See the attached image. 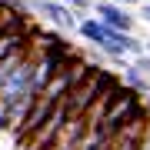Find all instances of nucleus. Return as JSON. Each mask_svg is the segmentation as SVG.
<instances>
[{
	"label": "nucleus",
	"mask_w": 150,
	"mask_h": 150,
	"mask_svg": "<svg viewBox=\"0 0 150 150\" xmlns=\"http://www.w3.org/2000/svg\"><path fill=\"white\" fill-rule=\"evenodd\" d=\"M140 150H150V127H147V134H144V144H140Z\"/></svg>",
	"instance_id": "9d476101"
},
{
	"label": "nucleus",
	"mask_w": 150,
	"mask_h": 150,
	"mask_svg": "<svg viewBox=\"0 0 150 150\" xmlns=\"http://www.w3.org/2000/svg\"><path fill=\"white\" fill-rule=\"evenodd\" d=\"M130 64H134L144 77H150V54H140V57H134V60H130Z\"/></svg>",
	"instance_id": "0eeeda50"
},
{
	"label": "nucleus",
	"mask_w": 150,
	"mask_h": 150,
	"mask_svg": "<svg viewBox=\"0 0 150 150\" xmlns=\"http://www.w3.org/2000/svg\"><path fill=\"white\" fill-rule=\"evenodd\" d=\"M113 4H123V7H130V4H140V0H113Z\"/></svg>",
	"instance_id": "9b49d317"
},
{
	"label": "nucleus",
	"mask_w": 150,
	"mask_h": 150,
	"mask_svg": "<svg viewBox=\"0 0 150 150\" xmlns=\"http://www.w3.org/2000/svg\"><path fill=\"white\" fill-rule=\"evenodd\" d=\"M77 33H80L87 43H93L97 50H100L103 43L110 40V27L100 20V17H83V20H80V27H77Z\"/></svg>",
	"instance_id": "39448f33"
},
{
	"label": "nucleus",
	"mask_w": 150,
	"mask_h": 150,
	"mask_svg": "<svg viewBox=\"0 0 150 150\" xmlns=\"http://www.w3.org/2000/svg\"><path fill=\"white\" fill-rule=\"evenodd\" d=\"M60 4H67L70 10H87V7H90V0H60Z\"/></svg>",
	"instance_id": "6e6552de"
},
{
	"label": "nucleus",
	"mask_w": 150,
	"mask_h": 150,
	"mask_svg": "<svg viewBox=\"0 0 150 150\" xmlns=\"http://www.w3.org/2000/svg\"><path fill=\"white\" fill-rule=\"evenodd\" d=\"M140 17H144V20L150 23V4H140Z\"/></svg>",
	"instance_id": "1a4fd4ad"
},
{
	"label": "nucleus",
	"mask_w": 150,
	"mask_h": 150,
	"mask_svg": "<svg viewBox=\"0 0 150 150\" xmlns=\"http://www.w3.org/2000/svg\"><path fill=\"white\" fill-rule=\"evenodd\" d=\"M33 13H37L40 20H47L54 30H77L80 27L77 13L70 10L67 4H60V0H33Z\"/></svg>",
	"instance_id": "f257e3e1"
},
{
	"label": "nucleus",
	"mask_w": 150,
	"mask_h": 150,
	"mask_svg": "<svg viewBox=\"0 0 150 150\" xmlns=\"http://www.w3.org/2000/svg\"><path fill=\"white\" fill-rule=\"evenodd\" d=\"M93 10H97V17H100V20L107 23V27H113V30L134 33V27H137L134 13H130V10H127L123 4H113V0H107V4H97Z\"/></svg>",
	"instance_id": "7ed1b4c3"
},
{
	"label": "nucleus",
	"mask_w": 150,
	"mask_h": 150,
	"mask_svg": "<svg viewBox=\"0 0 150 150\" xmlns=\"http://www.w3.org/2000/svg\"><path fill=\"white\" fill-rule=\"evenodd\" d=\"M87 130H90V123H87V113H83V117L67 120L64 127H60V134L54 137L50 150H77V147H80V140L87 137Z\"/></svg>",
	"instance_id": "20e7f679"
},
{
	"label": "nucleus",
	"mask_w": 150,
	"mask_h": 150,
	"mask_svg": "<svg viewBox=\"0 0 150 150\" xmlns=\"http://www.w3.org/2000/svg\"><path fill=\"white\" fill-rule=\"evenodd\" d=\"M147 54H150V40H147Z\"/></svg>",
	"instance_id": "ddd939ff"
},
{
	"label": "nucleus",
	"mask_w": 150,
	"mask_h": 150,
	"mask_svg": "<svg viewBox=\"0 0 150 150\" xmlns=\"http://www.w3.org/2000/svg\"><path fill=\"white\" fill-rule=\"evenodd\" d=\"M144 107H147V110H150V93H147V97H144Z\"/></svg>",
	"instance_id": "f8f14e48"
},
{
	"label": "nucleus",
	"mask_w": 150,
	"mask_h": 150,
	"mask_svg": "<svg viewBox=\"0 0 150 150\" xmlns=\"http://www.w3.org/2000/svg\"><path fill=\"white\" fill-rule=\"evenodd\" d=\"M123 87L134 90V93H140V97H147L150 93V77H144L134 64H127V67H123Z\"/></svg>",
	"instance_id": "423d86ee"
},
{
	"label": "nucleus",
	"mask_w": 150,
	"mask_h": 150,
	"mask_svg": "<svg viewBox=\"0 0 150 150\" xmlns=\"http://www.w3.org/2000/svg\"><path fill=\"white\" fill-rule=\"evenodd\" d=\"M150 127V110L137 113L134 120L127 123V127L120 130L117 137H113V150H140V144H144V134Z\"/></svg>",
	"instance_id": "f03ea898"
}]
</instances>
